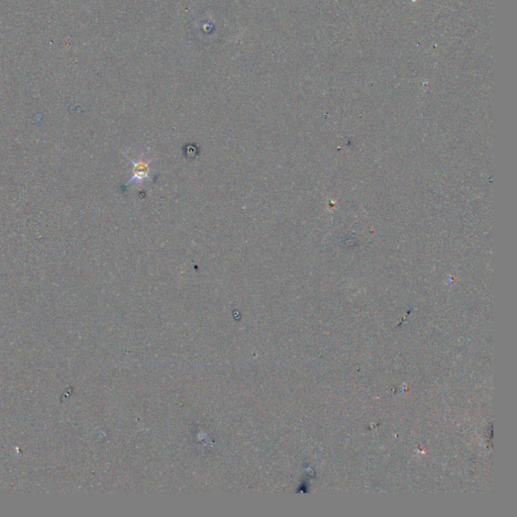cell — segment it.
I'll list each match as a JSON object with an SVG mask.
<instances>
[{
    "instance_id": "cell-1",
    "label": "cell",
    "mask_w": 517,
    "mask_h": 517,
    "mask_svg": "<svg viewBox=\"0 0 517 517\" xmlns=\"http://www.w3.org/2000/svg\"><path fill=\"white\" fill-rule=\"evenodd\" d=\"M129 161L131 163V178L129 179L125 187L131 186L134 183H139L142 184L144 181H154L156 178V174H155L154 170L151 167V163L152 160L148 159V157L144 156V154H140V156L129 157Z\"/></svg>"
}]
</instances>
